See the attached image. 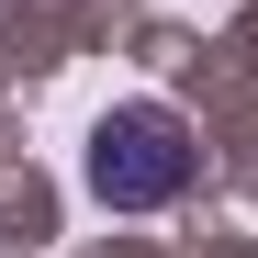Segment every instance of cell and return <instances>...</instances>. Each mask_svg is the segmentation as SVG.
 I'll return each mask as SVG.
<instances>
[{
	"label": "cell",
	"mask_w": 258,
	"mask_h": 258,
	"mask_svg": "<svg viewBox=\"0 0 258 258\" xmlns=\"http://www.w3.org/2000/svg\"><path fill=\"white\" fill-rule=\"evenodd\" d=\"M180 180H191V135H180V112L135 101V112H112L101 135H90V191H101L112 213H146V202H168Z\"/></svg>",
	"instance_id": "1"
}]
</instances>
